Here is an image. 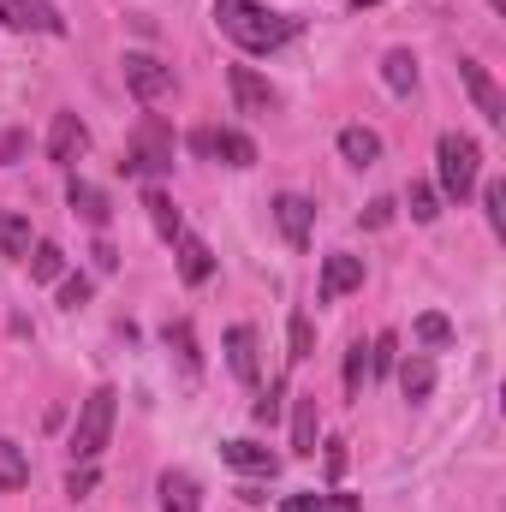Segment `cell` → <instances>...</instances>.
<instances>
[{
	"instance_id": "obj_15",
	"label": "cell",
	"mask_w": 506,
	"mask_h": 512,
	"mask_svg": "<svg viewBox=\"0 0 506 512\" xmlns=\"http://www.w3.org/2000/svg\"><path fill=\"white\" fill-rule=\"evenodd\" d=\"M209 274H215V251H209L203 239L179 233V280H185V286H203Z\"/></svg>"
},
{
	"instance_id": "obj_26",
	"label": "cell",
	"mask_w": 506,
	"mask_h": 512,
	"mask_svg": "<svg viewBox=\"0 0 506 512\" xmlns=\"http://www.w3.org/2000/svg\"><path fill=\"white\" fill-rule=\"evenodd\" d=\"M0 256H30V221L24 215H0Z\"/></svg>"
},
{
	"instance_id": "obj_6",
	"label": "cell",
	"mask_w": 506,
	"mask_h": 512,
	"mask_svg": "<svg viewBox=\"0 0 506 512\" xmlns=\"http://www.w3.org/2000/svg\"><path fill=\"white\" fill-rule=\"evenodd\" d=\"M120 66H126V90L137 102H161L173 90V66H161L155 54H126Z\"/></svg>"
},
{
	"instance_id": "obj_37",
	"label": "cell",
	"mask_w": 506,
	"mask_h": 512,
	"mask_svg": "<svg viewBox=\"0 0 506 512\" xmlns=\"http://www.w3.org/2000/svg\"><path fill=\"white\" fill-rule=\"evenodd\" d=\"M24 149H30V137H24V131H6V137H0V167H6V161H18Z\"/></svg>"
},
{
	"instance_id": "obj_7",
	"label": "cell",
	"mask_w": 506,
	"mask_h": 512,
	"mask_svg": "<svg viewBox=\"0 0 506 512\" xmlns=\"http://www.w3.org/2000/svg\"><path fill=\"white\" fill-rule=\"evenodd\" d=\"M274 221H280L286 245H292V251H304V245H310V227H316V203H310V197H298V191H280V197H274Z\"/></svg>"
},
{
	"instance_id": "obj_30",
	"label": "cell",
	"mask_w": 506,
	"mask_h": 512,
	"mask_svg": "<svg viewBox=\"0 0 506 512\" xmlns=\"http://www.w3.org/2000/svg\"><path fill=\"white\" fill-rule=\"evenodd\" d=\"M417 340H423V346H447V340H453V322H447L441 310H423V316H417Z\"/></svg>"
},
{
	"instance_id": "obj_35",
	"label": "cell",
	"mask_w": 506,
	"mask_h": 512,
	"mask_svg": "<svg viewBox=\"0 0 506 512\" xmlns=\"http://www.w3.org/2000/svg\"><path fill=\"white\" fill-rule=\"evenodd\" d=\"M393 209H399V203H393V197H376V203H370V209H364V227H370V233H381V227H387V221H393Z\"/></svg>"
},
{
	"instance_id": "obj_23",
	"label": "cell",
	"mask_w": 506,
	"mask_h": 512,
	"mask_svg": "<svg viewBox=\"0 0 506 512\" xmlns=\"http://www.w3.org/2000/svg\"><path fill=\"white\" fill-rule=\"evenodd\" d=\"M143 209H149V221H155V233H161V239H179V209H173V197H167V191H149V197H143Z\"/></svg>"
},
{
	"instance_id": "obj_27",
	"label": "cell",
	"mask_w": 506,
	"mask_h": 512,
	"mask_svg": "<svg viewBox=\"0 0 506 512\" xmlns=\"http://www.w3.org/2000/svg\"><path fill=\"white\" fill-rule=\"evenodd\" d=\"M286 340H292V352H286L292 364H304V358H316V328H310V316H304V310H298V316L286 322Z\"/></svg>"
},
{
	"instance_id": "obj_33",
	"label": "cell",
	"mask_w": 506,
	"mask_h": 512,
	"mask_svg": "<svg viewBox=\"0 0 506 512\" xmlns=\"http://www.w3.org/2000/svg\"><path fill=\"white\" fill-rule=\"evenodd\" d=\"M90 304V274H66L60 280V310H84Z\"/></svg>"
},
{
	"instance_id": "obj_12",
	"label": "cell",
	"mask_w": 506,
	"mask_h": 512,
	"mask_svg": "<svg viewBox=\"0 0 506 512\" xmlns=\"http://www.w3.org/2000/svg\"><path fill=\"white\" fill-rule=\"evenodd\" d=\"M221 459H227L233 471H245V477H280V453L262 447V441H227Z\"/></svg>"
},
{
	"instance_id": "obj_1",
	"label": "cell",
	"mask_w": 506,
	"mask_h": 512,
	"mask_svg": "<svg viewBox=\"0 0 506 512\" xmlns=\"http://www.w3.org/2000/svg\"><path fill=\"white\" fill-rule=\"evenodd\" d=\"M215 24L245 48V54H274L280 42L298 36V18L292 12H268L256 0H215Z\"/></svg>"
},
{
	"instance_id": "obj_8",
	"label": "cell",
	"mask_w": 506,
	"mask_h": 512,
	"mask_svg": "<svg viewBox=\"0 0 506 512\" xmlns=\"http://www.w3.org/2000/svg\"><path fill=\"white\" fill-rule=\"evenodd\" d=\"M459 78H465V90H471L477 114H483L489 126H501V120H506V96H501V84L489 78V66H477V60H459Z\"/></svg>"
},
{
	"instance_id": "obj_11",
	"label": "cell",
	"mask_w": 506,
	"mask_h": 512,
	"mask_svg": "<svg viewBox=\"0 0 506 512\" xmlns=\"http://www.w3.org/2000/svg\"><path fill=\"white\" fill-rule=\"evenodd\" d=\"M84 149H90V131H84V120H78V114H54V126H48V161L72 167Z\"/></svg>"
},
{
	"instance_id": "obj_9",
	"label": "cell",
	"mask_w": 506,
	"mask_h": 512,
	"mask_svg": "<svg viewBox=\"0 0 506 512\" xmlns=\"http://www.w3.org/2000/svg\"><path fill=\"white\" fill-rule=\"evenodd\" d=\"M0 24H12V30H48V36H66V18H60L48 0H0Z\"/></svg>"
},
{
	"instance_id": "obj_5",
	"label": "cell",
	"mask_w": 506,
	"mask_h": 512,
	"mask_svg": "<svg viewBox=\"0 0 506 512\" xmlns=\"http://www.w3.org/2000/svg\"><path fill=\"white\" fill-rule=\"evenodd\" d=\"M227 90H233V102H239V114H251V120H268L274 108H280V96H274V84L256 72V66H227Z\"/></svg>"
},
{
	"instance_id": "obj_10",
	"label": "cell",
	"mask_w": 506,
	"mask_h": 512,
	"mask_svg": "<svg viewBox=\"0 0 506 512\" xmlns=\"http://www.w3.org/2000/svg\"><path fill=\"white\" fill-rule=\"evenodd\" d=\"M364 286V256H322V304H334V298H346V292H358Z\"/></svg>"
},
{
	"instance_id": "obj_13",
	"label": "cell",
	"mask_w": 506,
	"mask_h": 512,
	"mask_svg": "<svg viewBox=\"0 0 506 512\" xmlns=\"http://www.w3.org/2000/svg\"><path fill=\"white\" fill-rule=\"evenodd\" d=\"M227 364H233V376L239 382H256L262 376V358H256V328H227Z\"/></svg>"
},
{
	"instance_id": "obj_16",
	"label": "cell",
	"mask_w": 506,
	"mask_h": 512,
	"mask_svg": "<svg viewBox=\"0 0 506 512\" xmlns=\"http://www.w3.org/2000/svg\"><path fill=\"white\" fill-rule=\"evenodd\" d=\"M381 84H387L393 96H411V90H417V54H411V48H387V60H381Z\"/></svg>"
},
{
	"instance_id": "obj_39",
	"label": "cell",
	"mask_w": 506,
	"mask_h": 512,
	"mask_svg": "<svg viewBox=\"0 0 506 512\" xmlns=\"http://www.w3.org/2000/svg\"><path fill=\"white\" fill-rule=\"evenodd\" d=\"M322 512H364L358 495H322Z\"/></svg>"
},
{
	"instance_id": "obj_3",
	"label": "cell",
	"mask_w": 506,
	"mask_h": 512,
	"mask_svg": "<svg viewBox=\"0 0 506 512\" xmlns=\"http://www.w3.org/2000/svg\"><path fill=\"white\" fill-rule=\"evenodd\" d=\"M114 411H120V393L114 387H96L78 411V429H72V459L90 465L102 447H108V429H114Z\"/></svg>"
},
{
	"instance_id": "obj_18",
	"label": "cell",
	"mask_w": 506,
	"mask_h": 512,
	"mask_svg": "<svg viewBox=\"0 0 506 512\" xmlns=\"http://www.w3.org/2000/svg\"><path fill=\"white\" fill-rule=\"evenodd\" d=\"M340 155H346L352 167H376L381 161V137L370 126H346L340 131Z\"/></svg>"
},
{
	"instance_id": "obj_21",
	"label": "cell",
	"mask_w": 506,
	"mask_h": 512,
	"mask_svg": "<svg viewBox=\"0 0 506 512\" xmlns=\"http://www.w3.org/2000/svg\"><path fill=\"white\" fill-rule=\"evenodd\" d=\"M215 155H221L227 167H256V143L245 131H215Z\"/></svg>"
},
{
	"instance_id": "obj_36",
	"label": "cell",
	"mask_w": 506,
	"mask_h": 512,
	"mask_svg": "<svg viewBox=\"0 0 506 512\" xmlns=\"http://www.w3.org/2000/svg\"><path fill=\"white\" fill-rule=\"evenodd\" d=\"M96 489V465H72V477H66V495H90Z\"/></svg>"
},
{
	"instance_id": "obj_43",
	"label": "cell",
	"mask_w": 506,
	"mask_h": 512,
	"mask_svg": "<svg viewBox=\"0 0 506 512\" xmlns=\"http://www.w3.org/2000/svg\"><path fill=\"white\" fill-rule=\"evenodd\" d=\"M352 6H358V12H364V6H376V0H352Z\"/></svg>"
},
{
	"instance_id": "obj_2",
	"label": "cell",
	"mask_w": 506,
	"mask_h": 512,
	"mask_svg": "<svg viewBox=\"0 0 506 512\" xmlns=\"http://www.w3.org/2000/svg\"><path fill=\"white\" fill-rule=\"evenodd\" d=\"M435 161H441V197L465 203V197L477 191V173H483V149H477V137H465V131H441Z\"/></svg>"
},
{
	"instance_id": "obj_34",
	"label": "cell",
	"mask_w": 506,
	"mask_h": 512,
	"mask_svg": "<svg viewBox=\"0 0 506 512\" xmlns=\"http://www.w3.org/2000/svg\"><path fill=\"white\" fill-rule=\"evenodd\" d=\"M393 352H399L393 334H376V340H370V376H387V370H393Z\"/></svg>"
},
{
	"instance_id": "obj_19",
	"label": "cell",
	"mask_w": 506,
	"mask_h": 512,
	"mask_svg": "<svg viewBox=\"0 0 506 512\" xmlns=\"http://www.w3.org/2000/svg\"><path fill=\"white\" fill-rule=\"evenodd\" d=\"M66 203H72L90 227H108V215H114V209H108V197H102L96 185H84V179H72V185H66Z\"/></svg>"
},
{
	"instance_id": "obj_31",
	"label": "cell",
	"mask_w": 506,
	"mask_h": 512,
	"mask_svg": "<svg viewBox=\"0 0 506 512\" xmlns=\"http://www.w3.org/2000/svg\"><path fill=\"white\" fill-rule=\"evenodd\" d=\"M280 399H286V382H268V393L251 405V417L262 423V429H274V423H280Z\"/></svg>"
},
{
	"instance_id": "obj_4",
	"label": "cell",
	"mask_w": 506,
	"mask_h": 512,
	"mask_svg": "<svg viewBox=\"0 0 506 512\" xmlns=\"http://www.w3.org/2000/svg\"><path fill=\"white\" fill-rule=\"evenodd\" d=\"M126 173H173V131L161 120H143L131 137V155L120 161Z\"/></svg>"
},
{
	"instance_id": "obj_40",
	"label": "cell",
	"mask_w": 506,
	"mask_h": 512,
	"mask_svg": "<svg viewBox=\"0 0 506 512\" xmlns=\"http://www.w3.org/2000/svg\"><path fill=\"white\" fill-rule=\"evenodd\" d=\"M280 512H322V495H292Z\"/></svg>"
},
{
	"instance_id": "obj_14",
	"label": "cell",
	"mask_w": 506,
	"mask_h": 512,
	"mask_svg": "<svg viewBox=\"0 0 506 512\" xmlns=\"http://www.w3.org/2000/svg\"><path fill=\"white\" fill-rule=\"evenodd\" d=\"M161 512H203V489L191 471H167L161 477Z\"/></svg>"
},
{
	"instance_id": "obj_24",
	"label": "cell",
	"mask_w": 506,
	"mask_h": 512,
	"mask_svg": "<svg viewBox=\"0 0 506 512\" xmlns=\"http://www.w3.org/2000/svg\"><path fill=\"white\" fill-rule=\"evenodd\" d=\"M24 262H30V280H60V274H66V251H60V245H48V239L24 256Z\"/></svg>"
},
{
	"instance_id": "obj_32",
	"label": "cell",
	"mask_w": 506,
	"mask_h": 512,
	"mask_svg": "<svg viewBox=\"0 0 506 512\" xmlns=\"http://www.w3.org/2000/svg\"><path fill=\"white\" fill-rule=\"evenodd\" d=\"M483 209H489V227L506 233V179H489L483 185Z\"/></svg>"
},
{
	"instance_id": "obj_17",
	"label": "cell",
	"mask_w": 506,
	"mask_h": 512,
	"mask_svg": "<svg viewBox=\"0 0 506 512\" xmlns=\"http://www.w3.org/2000/svg\"><path fill=\"white\" fill-rule=\"evenodd\" d=\"M316 435H322V417H316V393H304L298 399V411H292V453H316Z\"/></svg>"
},
{
	"instance_id": "obj_28",
	"label": "cell",
	"mask_w": 506,
	"mask_h": 512,
	"mask_svg": "<svg viewBox=\"0 0 506 512\" xmlns=\"http://www.w3.org/2000/svg\"><path fill=\"white\" fill-rule=\"evenodd\" d=\"M161 340H167V346L179 352V364H185V370H197V364H203V352H197V334H191V322H167V334H161Z\"/></svg>"
},
{
	"instance_id": "obj_20",
	"label": "cell",
	"mask_w": 506,
	"mask_h": 512,
	"mask_svg": "<svg viewBox=\"0 0 506 512\" xmlns=\"http://www.w3.org/2000/svg\"><path fill=\"white\" fill-rule=\"evenodd\" d=\"M399 387H405V399H429V393H435V364H429L423 352H411V358L399 364Z\"/></svg>"
},
{
	"instance_id": "obj_29",
	"label": "cell",
	"mask_w": 506,
	"mask_h": 512,
	"mask_svg": "<svg viewBox=\"0 0 506 512\" xmlns=\"http://www.w3.org/2000/svg\"><path fill=\"white\" fill-rule=\"evenodd\" d=\"M364 382H370V346L358 340L346 352V399H364Z\"/></svg>"
},
{
	"instance_id": "obj_38",
	"label": "cell",
	"mask_w": 506,
	"mask_h": 512,
	"mask_svg": "<svg viewBox=\"0 0 506 512\" xmlns=\"http://www.w3.org/2000/svg\"><path fill=\"white\" fill-rule=\"evenodd\" d=\"M96 274H114V268H120V251H114V245H108V239H96Z\"/></svg>"
},
{
	"instance_id": "obj_22",
	"label": "cell",
	"mask_w": 506,
	"mask_h": 512,
	"mask_svg": "<svg viewBox=\"0 0 506 512\" xmlns=\"http://www.w3.org/2000/svg\"><path fill=\"white\" fill-rule=\"evenodd\" d=\"M405 209H411V221H423V227H429V221L441 215V191H435V185H423V179H411V191H405Z\"/></svg>"
},
{
	"instance_id": "obj_42",
	"label": "cell",
	"mask_w": 506,
	"mask_h": 512,
	"mask_svg": "<svg viewBox=\"0 0 506 512\" xmlns=\"http://www.w3.org/2000/svg\"><path fill=\"white\" fill-rule=\"evenodd\" d=\"M340 447H346V441H328V477H340V471H346V453H340Z\"/></svg>"
},
{
	"instance_id": "obj_25",
	"label": "cell",
	"mask_w": 506,
	"mask_h": 512,
	"mask_svg": "<svg viewBox=\"0 0 506 512\" xmlns=\"http://www.w3.org/2000/svg\"><path fill=\"white\" fill-rule=\"evenodd\" d=\"M24 483H30V459H24V447L0 441V489H24Z\"/></svg>"
},
{
	"instance_id": "obj_44",
	"label": "cell",
	"mask_w": 506,
	"mask_h": 512,
	"mask_svg": "<svg viewBox=\"0 0 506 512\" xmlns=\"http://www.w3.org/2000/svg\"><path fill=\"white\" fill-rule=\"evenodd\" d=\"M489 6H495V12H506V0H489Z\"/></svg>"
},
{
	"instance_id": "obj_41",
	"label": "cell",
	"mask_w": 506,
	"mask_h": 512,
	"mask_svg": "<svg viewBox=\"0 0 506 512\" xmlns=\"http://www.w3.org/2000/svg\"><path fill=\"white\" fill-rule=\"evenodd\" d=\"M191 149H197V155H209V161H215V131H191Z\"/></svg>"
}]
</instances>
